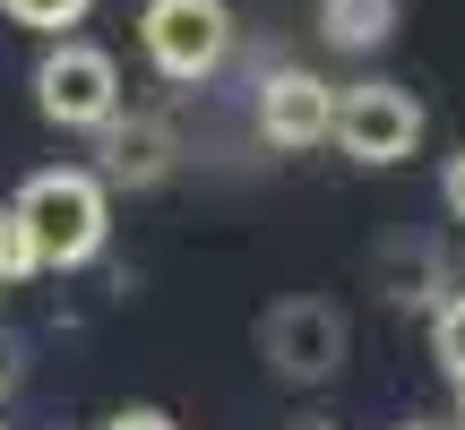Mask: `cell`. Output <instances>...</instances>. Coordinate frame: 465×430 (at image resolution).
<instances>
[{"instance_id":"1","label":"cell","mask_w":465,"mask_h":430,"mask_svg":"<svg viewBox=\"0 0 465 430\" xmlns=\"http://www.w3.org/2000/svg\"><path fill=\"white\" fill-rule=\"evenodd\" d=\"M9 215L26 224L35 267H86V259L104 249V232H113V199H104V181H95L86 164L35 172V181L9 199Z\"/></svg>"},{"instance_id":"2","label":"cell","mask_w":465,"mask_h":430,"mask_svg":"<svg viewBox=\"0 0 465 430\" xmlns=\"http://www.w3.org/2000/svg\"><path fill=\"white\" fill-rule=\"evenodd\" d=\"M345 353H353V327H345V310H336L328 293H284V301L259 310V362L276 370L284 387L336 379Z\"/></svg>"},{"instance_id":"3","label":"cell","mask_w":465,"mask_h":430,"mask_svg":"<svg viewBox=\"0 0 465 430\" xmlns=\"http://www.w3.org/2000/svg\"><path fill=\"white\" fill-rule=\"evenodd\" d=\"M422 130H431V112H422V95H405L397 78L345 86V95H336V121H328V138L353 155V164H371V172L422 155Z\"/></svg>"},{"instance_id":"4","label":"cell","mask_w":465,"mask_h":430,"mask_svg":"<svg viewBox=\"0 0 465 430\" xmlns=\"http://www.w3.org/2000/svg\"><path fill=\"white\" fill-rule=\"evenodd\" d=\"M35 112L52 130H104L121 112V61L86 34H61V44L35 61Z\"/></svg>"},{"instance_id":"5","label":"cell","mask_w":465,"mask_h":430,"mask_svg":"<svg viewBox=\"0 0 465 430\" xmlns=\"http://www.w3.org/2000/svg\"><path fill=\"white\" fill-rule=\"evenodd\" d=\"M138 44H147L155 78L173 86H207L232 52V9L224 0H147L138 9Z\"/></svg>"},{"instance_id":"6","label":"cell","mask_w":465,"mask_h":430,"mask_svg":"<svg viewBox=\"0 0 465 430\" xmlns=\"http://www.w3.org/2000/svg\"><path fill=\"white\" fill-rule=\"evenodd\" d=\"M259 138L267 147H284V155H311V147H328V121H336V86L328 78H311V69H267L259 78Z\"/></svg>"},{"instance_id":"7","label":"cell","mask_w":465,"mask_h":430,"mask_svg":"<svg viewBox=\"0 0 465 430\" xmlns=\"http://www.w3.org/2000/svg\"><path fill=\"white\" fill-rule=\"evenodd\" d=\"M173 130L155 112H113L95 130V181H104V199L113 190H155V181H173Z\"/></svg>"},{"instance_id":"8","label":"cell","mask_w":465,"mask_h":430,"mask_svg":"<svg viewBox=\"0 0 465 430\" xmlns=\"http://www.w3.org/2000/svg\"><path fill=\"white\" fill-rule=\"evenodd\" d=\"M371 267H380V293L397 301V310H422V301H431V310H440V301L457 293L449 259H440L431 241H388V249H380V259H371Z\"/></svg>"},{"instance_id":"9","label":"cell","mask_w":465,"mask_h":430,"mask_svg":"<svg viewBox=\"0 0 465 430\" xmlns=\"http://www.w3.org/2000/svg\"><path fill=\"white\" fill-rule=\"evenodd\" d=\"M397 0H319V44L328 52H353V61H371V52L397 44Z\"/></svg>"},{"instance_id":"10","label":"cell","mask_w":465,"mask_h":430,"mask_svg":"<svg viewBox=\"0 0 465 430\" xmlns=\"http://www.w3.org/2000/svg\"><path fill=\"white\" fill-rule=\"evenodd\" d=\"M95 9V0H0V17H9V26H26V34H52V44H61V34H78V17Z\"/></svg>"},{"instance_id":"11","label":"cell","mask_w":465,"mask_h":430,"mask_svg":"<svg viewBox=\"0 0 465 430\" xmlns=\"http://www.w3.org/2000/svg\"><path fill=\"white\" fill-rule=\"evenodd\" d=\"M431 362L449 370V387H465V284L431 310Z\"/></svg>"},{"instance_id":"12","label":"cell","mask_w":465,"mask_h":430,"mask_svg":"<svg viewBox=\"0 0 465 430\" xmlns=\"http://www.w3.org/2000/svg\"><path fill=\"white\" fill-rule=\"evenodd\" d=\"M26 276H44V267H35V249H26V224L0 207V293H9V284H26Z\"/></svg>"},{"instance_id":"13","label":"cell","mask_w":465,"mask_h":430,"mask_svg":"<svg viewBox=\"0 0 465 430\" xmlns=\"http://www.w3.org/2000/svg\"><path fill=\"white\" fill-rule=\"evenodd\" d=\"M440 207H449V224H465V147L440 164Z\"/></svg>"},{"instance_id":"14","label":"cell","mask_w":465,"mask_h":430,"mask_svg":"<svg viewBox=\"0 0 465 430\" xmlns=\"http://www.w3.org/2000/svg\"><path fill=\"white\" fill-rule=\"evenodd\" d=\"M104 430H182V422H173L164 405H121V414L104 422Z\"/></svg>"},{"instance_id":"15","label":"cell","mask_w":465,"mask_h":430,"mask_svg":"<svg viewBox=\"0 0 465 430\" xmlns=\"http://www.w3.org/2000/svg\"><path fill=\"white\" fill-rule=\"evenodd\" d=\"M9 379H17V345L0 336V387H9Z\"/></svg>"},{"instance_id":"16","label":"cell","mask_w":465,"mask_h":430,"mask_svg":"<svg viewBox=\"0 0 465 430\" xmlns=\"http://www.w3.org/2000/svg\"><path fill=\"white\" fill-rule=\"evenodd\" d=\"M397 430H449V422H397Z\"/></svg>"},{"instance_id":"17","label":"cell","mask_w":465,"mask_h":430,"mask_svg":"<svg viewBox=\"0 0 465 430\" xmlns=\"http://www.w3.org/2000/svg\"><path fill=\"white\" fill-rule=\"evenodd\" d=\"M449 430H465V387H457V422H449Z\"/></svg>"},{"instance_id":"18","label":"cell","mask_w":465,"mask_h":430,"mask_svg":"<svg viewBox=\"0 0 465 430\" xmlns=\"http://www.w3.org/2000/svg\"><path fill=\"white\" fill-rule=\"evenodd\" d=\"M302 430H328V422H302Z\"/></svg>"}]
</instances>
